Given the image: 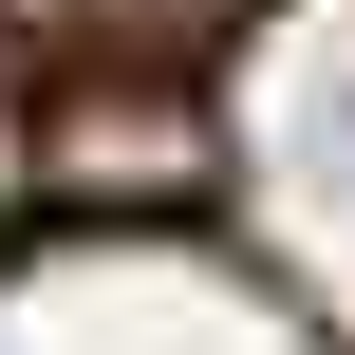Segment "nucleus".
<instances>
[{
  "mask_svg": "<svg viewBox=\"0 0 355 355\" xmlns=\"http://www.w3.org/2000/svg\"><path fill=\"white\" fill-rule=\"evenodd\" d=\"M56 187H75V206H168V187H206L187 75H75V94H56Z\"/></svg>",
  "mask_w": 355,
  "mask_h": 355,
  "instance_id": "f257e3e1",
  "label": "nucleus"
},
{
  "mask_svg": "<svg viewBox=\"0 0 355 355\" xmlns=\"http://www.w3.org/2000/svg\"><path fill=\"white\" fill-rule=\"evenodd\" d=\"M243 0H19V37H56L75 75H187Z\"/></svg>",
  "mask_w": 355,
  "mask_h": 355,
  "instance_id": "f03ea898",
  "label": "nucleus"
}]
</instances>
